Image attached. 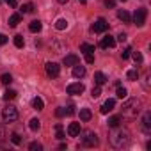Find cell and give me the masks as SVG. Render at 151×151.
<instances>
[{
	"mask_svg": "<svg viewBox=\"0 0 151 151\" xmlns=\"http://www.w3.org/2000/svg\"><path fill=\"white\" fill-rule=\"evenodd\" d=\"M107 77H105V75L101 73V71H96L94 73V82H96V86H103V84H107Z\"/></svg>",
	"mask_w": 151,
	"mask_h": 151,
	"instance_id": "15",
	"label": "cell"
},
{
	"mask_svg": "<svg viewBox=\"0 0 151 151\" xmlns=\"http://www.w3.org/2000/svg\"><path fill=\"white\" fill-rule=\"evenodd\" d=\"M142 130L146 133H151V112H146L142 117Z\"/></svg>",
	"mask_w": 151,
	"mask_h": 151,
	"instance_id": "9",
	"label": "cell"
},
{
	"mask_svg": "<svg viewBox=\"0 0 151 151\" xmlns=\"http://www.w3.org/2000/svg\"><path fill=\"white\" fill-rule=\"evenodd\" d=\"M121 2H126V0H121Z\"/></svg>",
	"mask_w": 151,
	"mask_h": 151,
	"instance_id": "47",
	"label": "cell"
},
{
	"mask_svg": "<svg viewBox=\"0 0 151 151\" xmlns=\"http://www.w3.org/2000/svg\"><path fill=\"white\" fill-rule=\"evenodd\" d=\"M109 29V23L103 20V18H100L94 25H93V32H96V34H101V32H105Z\"/></svg>",
	"mask_w": 151,
	"mask_h": 151,
	"instance_id": "8",
	"label": "cell"
},
{
	"mask_svg": "<svg viewBox=\"0 0 151 151\" xmlns=\"http://www.w3.org/2000/svg\"><path fill=\"white\" fill-rule=\"evenodd\" d=\"M80 50H82L84 53H93V52H94V46H93V45L84 43V45H80Z\"/></svg>",
	"mask_w": 151,
	"mask_h": 151,
	"instance_id": "26",
	"label": "cell"
},
{
	"mask_svg": "<svg viewBox=\"0 0 151 151\" xmlns=\"http://www.w3.org/2000/svg\"><path fill=\"white\" fill-rule=\"evenodd\" d=\"M55 137H57V139H64V137H66L64 132H62V126H60V124H55Z\"/></svg>",
	"mask_w": 151,
	"mask_h": 151,
	"instance_id": "32",
	"label": "cell"
},
{
	"mask_svg": "<svg viewBox=\"0 0 151 151\" xmlns=\"http://www.w3.org/2000/svg\"><path fill=\"white\" fill-rule=\"evenodd\" d=\"M100 94H101V86H94L93 91H91V96L93 98H100Z\"/></svg>",
	"mask_w": 151,
	"mask_h": 151,
	"instance_id": "31",
	"label": "cell"
},
{
	"mask_svg": "<svg viewBox=\"0 0 151 151\" xmlns=\"http://www.w3.org/2000/svg\"><path fill=\"white\" fill-rule=\"evenodd\" d=\"M6 4L11 6V7H16V6H18V4H16V0H6Z\"/></svg>",
	"mask_w": 151,
	"mask_h": 151,
	"instance_id": "43",
	"label": "cell"
},
{
	"mask_svg": "<svg viewBox=\"0 0 151 151\" xmlns=\"http://www.w3.org/2000/svg\"><path fill=\"white\" fill-rule=\"evenodd\" d=\"M140 109H142L140 100L133 98V100H128V101L123 105V114L128 116V117H135L137 114H140Z\"/></svg>",
	"mask_w": 151,
	"mask_h": 151,
	"instance_id": "2",
	"label": "cell"
},
{
	"mask_svg": "<svg viewBox=\"0 0 151 151\" xmlns=\"http://www.w3.org/2000/svg\"><path fill=\"white\" fill-rule=\"evenodd\" d=\"M6 137H7V133H6V128L0 124V144H2L4 140H6Z\"/></svg>",
	"mask_w": 151,
	"mask_h": 151,
	"instance_id": "35",
	"label": "cell"
},
{
	"mask_svg": "<svg viewBox=\"0 0 151 151\" xmlns=\"http://www.w3.org/2000/svg\"><path fill=\"white\" fill-rule=\"evenodd\" d=\"M29 149H30V151H41V149H43V146H41L39 142H32V144L29 146Z\"/></svg>",
	"mask_w": 151,
	"mask_h": 151,
	"instance_id": "34",
	"label": "cell"
},
{
	"mask_svg": "<svg viewBox=\"0 0 151 151\" xmlns=\"http://www.w3.org/2000/svg\"><path fill=\"white\" fill-rule=\"evenodd\" d=\"M66 114H68V116H73V114H75V107H73V105H69V107H68V110H66Z\"/></svg>",
	"mask_w": 151,
	"mask_h": 151,
	"instance_id": "42",
	"label": "cell"
},
{
	"mask_svg": "<svg viewBox=\"0 0 151 151\" xmlns=\"http://www.w3.org/2000/svg\"><path fill=\"white\" fill-rule=\"evenodd\" d=\"M62 64H64V66H75V64H78V57L75 55V53H69V55L64 57Z\"/></svg>",
	"mask_w": 151,
	"mask_h": 151,
	"instance_id": "14",
	"label": "cell"
},
{
	"mask_svg": "<svg viewBox=\"0 0 151 151\" xmlns=\"http://www.w3.org/2000/svg\"><path fill=\"white\" fill-rule=\"evenodd\" d=\"M116 94H117V98H121V100H123V98H126V96H128V91H126L124 87L117 86V93H116Z\"/></svg>",
	"mask_w": 151,
	"mask_h": 151,
	"instance_id": "29",
	"label": "cell"
},
{
	"mask_svg": "<svg viewBox=\"0 0 151 151\" xmlns=\"http://www.w3.org/2000/svg\"><path fill=\"white\" fill-rule=\"evenodd\" d=\"M39 126H41V121H39L37 117L30 119V123H29V128H30L32 132H37V130H39Z\"/></svg>",
	"mask_w": 151,
	"mask_h": 151,
	"instance_id": "21",
	"label": "cell"
},
{
	"mask_svg": "<svg viewBox=\"0 0 151 151\" xmlns=\"http://www.w3.org/2000/svg\"><path fill=\"white\" fill-rule=\"evenodd\" d=\"M2 119H4L6 123H14V121L18 119V110H16V107H13V105L4 107V109H2Z\"/></svg>",
	"mask_w": 151,
	"mask_h": 151,
	"instance_id": "4",
	"label": "cell"
},
{
	"mask_svg": "<svg viewBox=\"0 0 151 151\" xmlns=\"http://www.w3.org/2000/svg\"><path fill=\"white\" fill-rule=\"evenodd\" d=\"M55 116H57V117H62V116H66V110H64L62 107H59V109L55 110Z\"/></svg>",
	"mask_w": 151,
	"mask_h": 151,
	"instance_id": "39",
	"label": "cell"
},
{
	"mask_svg": "<svg viewBox=\"0 0 151 151\" xmlns=\"http://www.w3.org/2000/svg\"><path fill=\"white\" fill-rule=\"evenodd\" d=\"M41 29H43V25H41V22L39 20H34V22H30V25H29V30L30 32H41Z\"/></svg>",
	"mask_w": 151,
	"mask_h": 151,
	"instance_id": "17",
	"label": "cell"
},
{
	"mask_svg": "<svg viewBox=\"0 0 151 151\" xmlns=\"http://www.w3.org/2000/svg\"><path fill=\"white\" fill-rule=\"evenodd\" d=\"M66 91H68V94H82L86 91V87H84V84L77 82V84H69Z\"/></svg>",
	"mask_w": 151,
	"mask_h": 151,
	"instance_id": "7",
	"label": "cell"
},
{
	"mask_svg": "<svg viewBox=\"0 0 151 151\" xmlns=\"http://www.w3.org/2000/svg\"><path fill=\"white\" fill-rule=\"evenodd\" d=\"M126 77H128V80H132V82H133V80H137V78H139V73H137V69H130V71L126 73Z\"/></svg>",
	"mask_w": 151,
	"mask_h": 151,
	"instance_id": "27",
	"label": "cell"
},
{
	"mask_svg": "<svg viewBox=\"0 0 151 151\" xmlns=\"http://www.w3.org/2000/svg\"><path fill=\"white\" fill-rule=\"evenodd\" d=\"M100 46L101 48H114L116 46V39L112 36H105L101 41H100Z\"/></svg>",
	"mask_w": 151,
	"mask_h": 151,
	"instance_id": "11",
	"label": "cell"
},
{
	"mask_svg": "<svg viewBox=\"0 0 151 151\" xmlns=\"http://www.w3.org/2000/svg\"><path fill=\"white\" fill-rule=\"evenodd\" d=\"M14 45L18 46V48H23V45H25V41H23V36H14Z\"/></svg>",
	"mask_w": 151,
	"mask_h": 151,
	"instance_id": "30",
	"label": "cell"
},
{
	"mask_svg": "<svg viewBox=\"0 0 151 151\" xmlns=\"http://www.w3.org/2000/svg\"><path fill=\"white\" fill-rule=\"evenodd\" d=\"M86 62L87 64H93L94 62V55L93 53H86Z\"/></svg>",
	"mask_w": 151,
	"mask_h": 151,
	"instance_id": "38",
	"label": "cell"
},
{
	"mask_svg": "<svg viewBox=\"0 0 151 151\" xmlns=\"http://www.w3.org/2000/svg\"><path fill=\"white\" fill-rule=\"evenodd\" d=\"M130 55L133 57V60H135L137 64H140V62H142V55H140L139 52H133V50H132V53H130Z\"/></svg>",
	"mask_w": 151,
	"mask_h": 151,
	"instance_id": "33",
	"label": "cell"
},
{
	"mask_svg": "<svg viewBox=\"0 0 151 151\" xmlns=\"http://www.w3.org/2000/svg\"><path fill=\"white\" fill-rule=\"evenodd\" d=\"M73 77L75 78H84L86 77V68L80 66V64H75L73 66Z\"/></svg>",
	"mask_w": 151,
	"mask_h": 151,
	"instance_id": "13",
	"label": "cell"
},
{
	"mask_svg": "<svg viewBox=\"0 0 151 151\" xmlns=\"http://www.w3.org/2000/svg\"><path fill=\"white\" fill-rule=\"evenodd\" d=\"M55 29H57V30H64V29H68V20L59 18V20L55 22Z\"/></svg>",
	"mask_w": 151,
	"mask_h": 151,
	"instance_id": "19",
	"label": "cell"
},
{
	"mask_svg": "<svg viewBox=\"0 0 151 151\" xmlns=\"http://www.w3.org/2000/svg\"><path fill=\"white\" fill-rule=\"evenodd\" d=\"M46 75L50 78H57L59 77V73H60V66L57 62H46Z\"/></svg>",
	"mask_w": 151,
	"mask_h": 151,
	"instance_id": "6",
	"label": "cell"
},
{
	"mask_svg": "<svg viewBox=\"0 0 151 151\" xmlns=\"http://www.w3.org/2000/svg\"><path fill=\"white\" fill-rule=\"evenodd\" d=\"M20 22H22V16H20V14H13V16L9 18V27H16Z\"/></svg>",
	"mask_w": 151,
	"mask_h": 151,
	"instance_id": "23",
	"label": "cell"
},
{
	"mask_svg": "<svg viewBox=\"0 0 151 151\" xmlns=\"http://www.w3.org/2000/svg\"><path fill=\"white\" fill-rule=\"evenodd\" d=\"M114 107H116V101L110 98V100H107V101L101 105L100 112H101V114H109V112H112V110H114Z\"/></svg>",
	"mask_w": 151,
	"mask_h": 151,
	"instance_id": "12",
	"label": "cell"
},
{
	"mask_svg": "<svg viewBox=\"0 0 151 151\" xmlns=\"http://www.w3.org/2000/svg\"><path fill=\"white\" fill-rule=\"evenodd\" d=\"M6 43H7V36L0 34V46H2V45H6Z\"/></svg>",
	"mask_w": 151,
	"mask_h": 151,
	"instance_id": "41",
	"label": "cell"
},
{
	"mask_svg": "<svg viewBox=\"0 0 151 151\" xmlns=\"http://www.w3.org/2000/svg\"><path fill=\"white\" fill-rule=\"evenodd\" d=\"M32 11H34V4L29 2V4H23V6H22V13H25V14H29V13H32Z\"/></svg>",
	"mask_w": 151,
	"mask_h": 151,
	"instance_id": "28",
	"label": "cell"
},
{
	"mask_svg": "<svg viewBox=\"0 0 151 151\" xmlns=\"http://www.w3.org/2000/svg\"><path fill=\"white\" fill-rule=\"evenodd\" d=\"M32 107H34L36 110H43V107H45V101H43L39 96H36V98L32 100Z\"/></svg>",
	"mask_w": 151,
	"mask_h": 151,
	"instance_id": "18",
	"label": "cell"
},
{
	"mask_svg": "<svg viewBox=\"0 0 151 151\" xmlns=\"http://www.w3.org/2000/svg\"><path fill=\"white\" fill-rule=\"evenodd\" d=\"M117 18H119L121 22H124V23H130V20H132V16H130V13H128V11H124V9H121V11H117Z\"/></svg>",
	"mask_w": 151,
	"mask_h": 151,
	"instance_id": "16",
	"label": "cell"
},
{
	"mask_svg": "<svg viewBox=\"0 0 151 151\" xmlns=\"http://www.w3.org/2000/svg\"><path fill=\"white\" fill-rule=\"evenodd\" d=\"M119 124H121V117H119V116H114V117L109 119V126H110V128H117Z\"/></svg>",
	"mask_w": 151,
	"mask_h": 151,
	"instance_id": "22",
	"label": "cell"
},
{
	"mask_svg": "<svg viewBox=\"0 0 151 151\" xmlns=\"http://www.w3.org/2000/svg\"><path fill=\"white\" fill-rule=\"evenodd\" d=\"M130 53H132V48H130V46H126V48L123 50V53H121V57H123V59H128V57H130Z\"/></svg>",
	"mask_w": 151,
	"mask_h": 151,
	"instance_id": "36",
	"label": "cell"
},
{
	"mask_svg": "<svg viewBox=\"0 0 151 151\" xmlns=\"http://www.w3.org/2000/svg\"><path fill=\"white\" fill-rule=\"evenodd\" d=\"M11 140H13L14 144H20V142H22V137H20L18 133H13V135H11Z\"/></svg>",
	"mask_w": 151,
	"mask_h": 151,
	"instance_id": "37",
	"label": "cell"
},
{
	"mask_svg": "<svg viewBox=\"0 0 151 151\" xmlns=\"http://www.w3.org/2000/svg\"><path fill=\"white\" fill-rule=\"evenodd\" d=\"M82 135H84V137H82V140H80V146H84V147H93V146L98 144V135H96L94 132L87 130V132H84Z\"/></svg>",
	"mask_w": 151,
	"mask_h": 151,
	"instance_id": "3",
	"label": "cell"
},
{
	"mask_svg": "<svg viewBox=\"0 0 151 151\" xmlns=\"http://www.w3.org/2000/svg\"><path fill=\"white\" fill-rule=\"evenodd\" d=\"M0 82H2L4 86H9V84L13 82V77H11V75H9V73H4V75H2V77H0Z\"/></svg>",
	"mask_w": 151,
	"mask_h": 151,
	"instance_id": "24",
	"label": "cell"
},
{
	"mask_svg": "<svg viewBox=\"0 0 151 151\" xmlns=\"http://www.w3.org/2000/svg\"><path fill=\"white\" fill-rule=\"evenodd\" d=\"M109 140H110V144H112L114 147H124V146H128V142H130V133H128L126 130H117V132H114V133L109 137Z\"/></svg>",
	"mask_w": 151,
	"mask_h": 151,
	"instance_id": "1",
	"label": "cell"
},
{
	"mask_svg": "<svg viewBox=\"0 0 151 151\" xmlns=\"http://www.w3.org/2000/svg\"><path fill=\"white\" fill-rule=\"evenodd\" d=\"M68 135L69 137H78L80 135V123H71L68 126Z\"/></svg>",
	"mask_w": 151,
	"mask_h": 151,
	"instance_id": "10",
	"label": "cell"
},
{
	"mask_svg": "<svg viewBox=\"0 0 151 151\" xmlns=\"http://www.w3.org/2000/svg\"><path fill=\"white\" fill-rule=\"evenodd\" d=\"M16 94H18V93H16L14 89H7V91L4 93V100H14Z\"/></svg>",
	"mask_w": 151,
	"mask_h": 151,
	"instance_id": "25",
	"label": "cell"
},
{
	"mask_svg": "<svg viewBox=\"0 0 151 151\" xmlns=\"http://www.w3.org/2000/svg\"><path fill=\"white\" fill-rule=\"evenodd\" d=\"M78 2H80V4H86V2H87V0H78Z\"/></svg>",
	"mask_w": 151,
	"mask_h": 151,
	"instance_id": "46",
	"label": "cell"
},
{
	"mask_svg": "<svg viewBox=\"0 0 151 151\" xmlns=\"http://www.w3.org/2000/svg\"><path fill=\"white\" fill-rule=\"evenodd\" d=\"M117 39H119L121 43H123V41H126V34H124V32H121V34L117 36Z\"/></svg>",
	"mask_w": 151,
	"mask_h": 151,
	"instance_id": "44",
	"label": "cell"
},
{
	"mask_svg": "<svg viewBox=\"0 0 151 151\" xmlns=\"http://www.w3.org/2000/svg\"><path fill=\"white\" fill-rule=\"evenodd\" d=\"M105 6L110 7V9H114L116 7V0H105Z\"/></svg>",
	"mask_w": 151,
	"mask_h": 151,
	"instance_id": "40",
	"label": "cell"
},
{
	"mask_svg": "<svg viewBox=\"0 0 151 151\" xmlns=\"http://www.w3.org/2000/svg\"><path fill=\"white\" fill-rule=\"evenodd\" d=\"M146 16H147V9L139 7V9L135 11V14H133V23H135L137 27H142V25L146 23Z\"/></svg>",
	"mask_w": 151,
	"mask_h": 151,
	"instance_id": "5",
	"label": "cell"
},
{
	"mask_svg": "<svg viewBox=\"0 0 151 151\" xmlns=\"http://www.w3.org/2000/svg\"><path fill=\"white\" fill-rule=\"evenodd\" d=\"M91 117H93V114H91L89 109H80V119L82 121H89Z\"/></svg>",
	"mask_w": 151,
	"mask_h": 151,
	"instance_id": "20",
	"label": "cell"
},
{
	"mask_svg": "<svg viewBox=\"0 0 151 151\" xmlns=\"http://www.w3.org/2000/svg\"><path fill=\"white\" fill-rule=\"evenodd\" d=\"M57 2H59V4H66V2H68V0H57Z\"/></svg>",
	"mask_w": 151,
	"mask_h": 151,
	"instance_id": "45",
	"label": "cell"
}]
</instances>
